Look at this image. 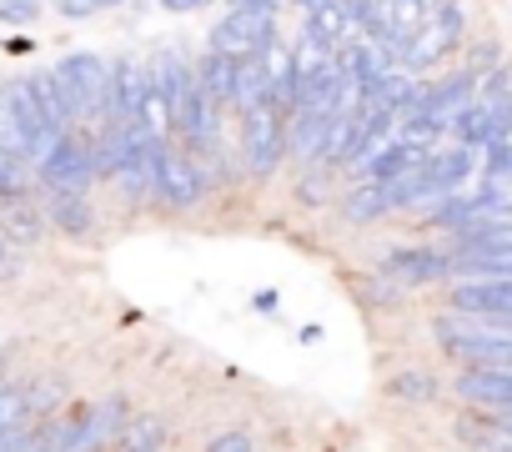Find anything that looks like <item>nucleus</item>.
I'll return each mask as SVG.
<instances>
[{"instance_id":"9d476101","label":"nucleus","mask_w":512,"mask_h":452,"mask_svg":"<svg viewBox=\"0 0 512 452\" xmlns=\"http://www.w3.org/2000/svg\"><path fill=\"white\" fill-rule=\"evenodd\" d=\"M382 277L397 287H427L447 277V252L442 247H397L382 257Z\"/></svg>"},{"instance_id":"a211bd4d","label":"nucleus","mask_w":512,"mask_h":452,"mask_svg":"<svg viewBox=\"0 0 512 452\" xmlns=\"http://www.w3.org/2000/svg\"><path fill=\"white\" fill-rule=\"evenodd\" d=\"M457 437H462L472 452H507V447H512L507 412H492V417H467V422H457Z\"/></svg>"},{"instance_id":"1a4fd4ad","label":"nucleus","mask_w":512,"mask_h":452,"mask_svg":"<svg viewBox=\"0 0 512 452\" xmlns=\"http://www.w3.org/2000/svg\"><path fill=\"white\" fill-rule=\"evenodd\" d=\"M452 312L492 322V327H507L512 322V282L507 277H462L452 287Z\"/></svg>"},{"instance_id":"4be33fe9","label":"nucleus","mask_w":512,"mask_h":452,"mask_svg":"<svg viewBox=\"0 0 512 452\" xmlns=\"http://www.w3.org/2000/svg\"><path fill=\"white\" fill-rule=\"evenodd\" d=\"M26 186H31V171H26V161H21V156H11L6 146H0V196H6V201H16V196H26Z\"/></svg>"},{"instance_id":"412c9836","label":"nucleus","mask_w":512,"mask_h":452,"mask_svg":"<svg viewBox=\"0 0 512 452\" xmlns=\"http://www.w3.org/2000/svg\"><path fill=\"white\" fill-rule=\"evenodd\" d=\"M56 221H61V232L86 237V232H91V206H86V191H56Z\"/></svg>"},{"instance_id":"bb28decb","label":"nucleus","mask_w":512,"mask_h":452,"mask_svg":"<svg viewBox=\"0 0 512 452\" xmlns=\"http://www.w3.org/2000/svg\"><path fill=\"white\" fill-rule=\"evenodd\" d=\"M206 452H251V437H246V432H221Z\"/></svg>"},{"instance_id":"ddd939ff","label":"nucleus","mask_w":512,"mask_h":452,"mask_svg":"<svg viewBox=\"0 0 512 452\" xmlns=\"http://www.w3.org/2000/svg\"><path fill=\"white\" fill-rule=\"evenodd\" d=\"M457 397L482 407V412H507L512 407V377L502 367H467L457 377Z\"/></svg>"},{"instance_id":"b1692460","label":"nucleus","mask_w":512,"mask_h":452,"mask_svg":"<svg viewBox=\"0 0 512 452\" xmlns=\"http://www.w3.org/2000/svg\"><path fill=\"white\" fill-rule=\"evenodd\" d=\"M21 417H31V397L21 387H0V427H11Z\"/></svg>"},{"instance_id":"423d86ee","label":"nucleus","mask_w":512,"mask_h":452,"mask_svg":"<svg viewBox=\"0 0 512 452\" xmlns=\"http://www.w3.org/2000/svg\"><path fill=\"white\" fill-rule=\"evenodd\" d=\"M206 186H211V176H206V166H201L191 151H176L171 141H161V146L151 151V191H156L161 201H171V206H196V201L206 196Z\"/></svg>"},{"instance_id":"2eb2a0df","label":"nucleus","mask_w":512,"mask_h":452,"mask_svg":"<svg viewBox=\"0 0 512 452\" xmlns=\"http://www.w3.org/2000/svg\"><path fill=\"white\" fill-rule=\"evenodd\" d=\"M191 76H196L201 96L211 101V111H226V106H231V81H236V61H231V56L206 51V56L191 66Z\"/></svg>"},{"instance_id":"cd10ccee","label":"nucleus","mask_w":512,"mask_h":452,"mask_svg":"<svg viewBox=\"0 0 512 452\" xmlns=\"http://www.w3.org/2000/svg\"><path fill=\"white\" fill-rule=\"evenodd\" d=\"M56 11L61 16H91V11H101V0H56Z\"/></svg>"},{"instance_id":"aec40b11","label":"nucleus","mask_w":512,"mask_h":452,"mask_svg":"<svg viewBox=\"0 0 512 452\" xmlns=\"http://www.w3.org/2000/svg\"><path fill=\"white\" fill-rule=\"evenodd\" d=\"M342 211H347L352 221H372V216H382V211H387V191H382V181H357V186L347 191Z\"/></svg>"},{"instance_id":"39448f33","label":"nucleus","mask_w":512,"mask_h":452,"mask_svg":"<svg viewBox=\"0 0 512 452\" xmlns=\"http://www.w3.org/2000/svg\"><path fill=\"white\" fill-rule=\"evenodd\" d=\"M241 146H246V166L251 176H272L287 156V116L272 101H256L241 111Z\"/></svg>"},{"instance_id":"9b49d317","label":"nucleus","mask_w":512,"mask_h":452,"mask_svg":"<svg viewBox=\"0 0 512 452\" xmlns=\"http://www.w3.org/2000/svg\"><path fill=\"white\" fill-rule=\"evenodd\" d=\"M302 41H317L327 51H342L352 41V11L347 0H302Z\"/></svg>"},{"instance_id":"dca6fc26","label":"nucleus","mask_w":512,"mask_h":452,"mask_svg":"<svg viewBox=\"0 0 512 452\" xmlns=\"http://www.w3.org/2000/svg\"><path fill=\"white\" fill-rule=\"evenodd\" d=\"M146 66H136V61H121L116 71H111V101H106V116H121V121H136V111H141V96H146Z\"/></svg>"},{"instance_id":"c85d7f7f","label":"nucleus","mask_w":512,"mask_h":452,"mask_svg":"<svg viewBox=\"0 0 512 452\" xmlns=\"http://www.w3.org/2000/svg\"><path fill=\"white\" fill-rule=\"evenodd\" d=\"M251 302H256V312H267V317H272V312L282 307V297H277V292H256Z\"/></svg>"},{"instance_id":"4468645a","label":"nucleus","mask_w":512,"mask_h":452,"mask_svg":"<svg viewBox=\"0 0 512 452\" xmlns=\"http://www.w3.org/2000/svg\"><path fill=\"white\" fill-rule=\"evenodd\" d=\"M512 272V247H452L447 252V277H507Z\"/></svg>"},{"instance_id":"20e7f679","label":"nucleus","mask_w":512,"mask_h":452,"mask_svg":"<svg viewBox=\"0 0 512 452\" xmlns=\"http://www.w3.org/2000/svg\"><path fill=\"white\" fill-rule=\"evenodd\" d=\"M56 81H61V91H66L76 121H101V116H106V101H111V66H106L96 51H71V56L56 66Z\"/></svg>"},{"instance_id":"7c9ffc66","label":"nucleus","mask_w":512,"mask_h":452,"mask_svg":"<svg viewBox=\"0 0 512 452\" xmlns=\"http://www.w3.org/2000/svg\"><path fill=\"white\" fill-rule=\"evenodd\" d=\"M0 262H6V232H0Z\"/></svg>"},{"instance_id":"7ed1b4c3","label":"nucleus","mask_w":512,"mask_h":452,"mask_svg":"<svg viewBox=\"0 0 512 452\" xmlns=\"http://www.w3.org/2000/svg\"><path fill=\"white\" fill-rule=\"evenodd\" d=\"M462 41H467V16H462V6H432L427 21L412 31V41H407L392 61H402V66L417 76V71H432L442 56H452Z\"/></svg>"},{"instance_id":"f3484780","label":"nucleus","mask_w":512,"mask_h":452,"mask_svg":"<svg viewBox=\"0 0 512 452\" xmlns=\"http://www.w3.org/2000/svg\"><path fill=\"white\" fill-rule=\"evenodd\" d=\"M26 86H31L36 106L46 111V121H51L56 131H71V126H76V116H71V101H66V91H61L56 71H31V76H26Z\"/></svg>"},{"instance_id":"c756f323","label":"nucleus","mask_w":512,"mask_h":452,"mask_svg":"<svg viewBox=\"0 0 512 452\" xmlns=\"http://www.w3.org/2000/svg\"><path fill=\"white\" fill-rule=\"evenodd\" d=\"M432 6H462V0H432Z\"/></svg>"},{"instance_id":"f8f14e48","label":"nucleus","mask_w":512,"mask_h":452,"mask_svg":"<svg viewBox=\"0 0 512 452\" xmlns=\"http://www.w3.org/2000/svg\"><path fill=\"white\" fill-rule=\"evenodd\" d=\"M447 131L457 136V146H472V151H477L487 136L507 131V101H482V96H472L462 111H452Z\"/></svg>"},{"instance_id":"f257e3e1","label":"nucleus","mask_w":512,"mask_h":452,"mask_svg":"<svg viewBox=\"0 0 512 452\" xmlns=\"http://www.w3.org/2000/svg\"><path fill=\"white\" fill-rule=\"evenodd\" d=\"M61 131L46 121L26 81H0V146L21 161H36Z\"/></svg>"},{"instance_id":"6e6552de","label":"nucleus","mask_w":512,"mask_h":452,"mask_svg":"<svg viewBox=\"0 0 512 452\" xmlns=\"http://www.w3.org/2000/svg\"><path fill=\"white\" fill-rule=\"evenodd\" d=\"M36 176H41V186H51V191H86V186H91V176H96L91 141H81V136L61 131V136L36 156Z\"/></svg>"},{"instance_id":"0eeeda50","label":"nucleus","mask_w":512,"mask_h":452,"mask_svg":"<svg viewBox=\"0 0 512 452\" xmlns=\"http://www.w3.org/2000/svg\"><path fill=\"white\" fill-rule=\"evenodd\" d=\"M272 41H277V11L272 6H231L211 31V51H221L231 61H246Z\"/></svg>"},{"instance_id":"5701e85b","label":"nucleus","mask_w":512,"mask_h":452,"mask_svg":"<svg viewBox=\"0 0 512 452\" xmlns=\"http://www.w3.org/2000/svg\"><path fill=\"white\" fill-rule=\"evenodd\" d=\"M387 397H397V402H427V397H437V382L422 377V372H402V377L387 382Z\"/></svg>"},{"instance_id":"6ab92c4d","label":"nucleus","mask_w":512,"mask_h":452,"mask_svg":"<svg viewBox=\"0 0 512 452\" xmlns=\"http://www.w3.org/2000/svg\"><path fill=\"white\" fill-rule=\"evenodd\" d=\"M452 247H512V221L507 216H472L452 226Z\"/></svg>"},{"instance_id":"a878e982","label":"nucleus","mask_w":512,"mask_h":452,"mask_svg":"<svg viewBox=\"0 0 512 452\" xmlns=\"http://www.w3.org/2000/svg\"><path fill=\"white\" fill-rule=\"evenodd\" d=\"M0 16L6 21H36V0H0Z\"/></svg>"},{"instance_id":"f03ea898","label":"nucleus","mask_w":512,"mask_h":452,"mask_svg":"<svg viewBox=\"0 0 512 452\" xmlns=\"http://www.w3.org/2000/svg\"><path fill=\"white\" fill-rule=\"evenodd\" d=\"M437 342H442V352L457 357V362L502 367V372L512 367V337H507V327H492V322L447 312V317H437Z\"/></svg>"},{"instance_id":"393cba45","label":"nucleus","mask_w":512,"mask_h":452,"mask_svg":"<svg viewBox=\"0 0 512 452\" xmlns=\"http://www.w3.org/2000/svg\"><path fill=\"white\" fill-rule=\"evenodd\" d=\"M31 442V432H26V417L21 422H11V427H0V452H21Z\"/></svg>"}]
</instances>
